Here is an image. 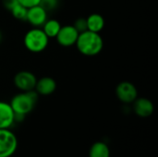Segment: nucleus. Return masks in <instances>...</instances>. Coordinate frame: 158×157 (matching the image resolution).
I'll list each match as a JSON object with an SVG mask.
<instances>
[{
	"label": "nucleus",
	"mask_w": 158,
	"mask_h": 157,
	"mask_svg": "<svg viewBox=\"0 0 158 157\" xmlns=\"http://www.w3.org/2000/svg\"><path fill=\"white\" fill-rule=\"evenodd\" d=\"M42 27L44 32L50 39V38H56L61 28V24L56 19H47Z\"/></svg>",
	"instance_id": "14"
},
{
	"label": "nucleus",
	"mask_w": 158,
	"mask_h": 157,
	"mask_svg": "<svg viewBox=\"0 0 158 157\" xmlns=\"http://www.w3.org/2000/svg\"><path fill=\"white\" fill-rule=\"evenodd\" d=\"M86 20L88 31L100 33V31L105 27V19L102 15L98 13L91 14L90 16H88V18H86Z\"/></svg>",
	"instance_id": "12"
},
{
	"label": "nucleus",
	"mask_w": 158,
	"mask_h": 157,
	"mask_svg": "<svg viewBox=\"0 0 158 157\" xmlns=\"http://www.w3.org/2000/svg\"><path fill=\"white\" fill-rule=\"evenodd\" d=\"M133 104V111L140 118H148L153 115L155 106L151 100L145 97L136 98Z\"/></svg>",
	"instance_id": "9"
},
{
	"label": "nucleus",
	"mask_w": 158,
	"mask_h": 157,
	"mask_svg": "<svg viewBox=\"0 0 158 157\" xmlns=\"http://www.w3.org/2000/svg\"><path fill=\"white\" fill-rule=\"evenodd\" d=\"M14 85L20 91V92H28L34 90L37 79L35 75L30 71L23 70L18 72L14 76Z\"/></svg>",
	"instance_id": "7"
},
{
	"label": "nucleus",
	"mask_w": 158,
	"mask_h": 157,
	"mask_svg": "<svg viewBox=\"0 0 158 157\" xmlns=\"http://www.w3.org/2000/svg\"><path fill=\"white\" fill-rule=\"evenodd\" d=\"M26 49L31 53H41L44 51L49 43V38L41 28L29 30L23 40Z\"/></svg>",
	"instance_id": "3"
},
{
	"label": "nucleus",
	"mask_w": 158,
	"mask_h": 157,
	"mask_svg": "<svg viewBox=\"0 0 158 157\" xmlns=\"http://www.w3.org/2000/svg\"><path fill=\"white\" fill-rule=\"evenodd\" d=\"M18 140L8 129H0V157L11 156L17 150Z\"/></svg>",
	"instance_id": "4"
},
{
	"label": "nucleus",
	"mask_w": 158,
	"mask_h": 157,
	"mask_svg": "<svg viewBox=\"0 0 158 157\" xmlns=\"http://www.w3.org/2000/svg\"><path fill=\"white\" fill-rule=\"evenodd\" d=\"M39 94L35 90L21 92L16 94L10 101V106L15 114L26 116L31 112L37 103Z\"/></svg>",
	"instance_id": "2"
},
{
	"label": "nucleus",
	"mask_w": 158,
	"mask_h": 157,
	"mask_svg": "<svg viewBox=\"0 0 158 157\" xmlns=\"http://www.w3.org/2000/svg\"><path fill=\"white\" fill-rule=\"evenodd\" d=\"M47 11L40 5L29 7L27 10L26 21L34 28H41L47 20Z\"/></svg>",
	"instance_id": "8"
},
{
	"label": "nucleus",
	"mask_w": 158,
	"mask_h": 157,
	"mask_svg": "<svg viewBox=\"0 0 158 157\" xmlns=\"http://www.w3.org/2000/svg\"><path fill=\"white\" fill-rule=\"evenodd\" d=\"M14 122V112L10 104L0 101V129H8Z\"/></svg>",
	"instance_id": "11"
},
{
	"label": "nucleus",
	"mask_w": 158,
	"mask_h": 157,
	"mask_svg": "<svg viewBox=\"0 0 158 157\" xmlns=\"http://www.w3.org/2000/svg\"><path fill=\"white\" fill-rule=\"evenodd\" d=\"M19 4H21L22 6H24L25 7L29 8L34 6H37L40 4L41 0H17Z\"/></svg>",
	"instance_id": "18"
},
{
	"label": "nucleus",
	"mask_w": 158,
	"mask_h": 157,
	"mask_svg": "<svg viewBox=\"0 0 158 157\" xmlns=\"http://www.w3.org/2000/svg\"><path fill=\"white\" fill-rule=\"evenodd\" d=\"M1 39H2V34H1V32H0V43H1Z\"/></svg>",
	"instance_id": "19"
},
{
	"label": "nucleus",
	"mask_w": 158,
	"mask_h": 157,
	"mask_svg": "<svg viewBox=\"0 0 158 157\" xmlns=\"http://www.w3.org/2000/svg\"><path fill=\"white\" fill-rule=\"evenodd\" d=\"M56 89V82L51 77H43L37 80L35 84V92L40 95H50Z\"/></svg>",
	"instance_id": "10"
},
{
	"label": "nucleus",
	"mask_w": 158,
	"mask_h": 157,
	"mask_svg": "<svg viewBox=\"0 0 158 157\" xmlns=\"http://www.w3.org/2000/svg\"><path fill=\"white\" fill-rule=\"evenodd\" d=\"M118 99L124 104H132L138 97V91L135 85L131 81H121L116 88Z\"/></svg>",
	"instance_id": "5"
},
{
	"label": "nucleus",
	"mask_w": 158,
	"mask_h": 157,
	"mask_svg": "<svg viewBox=\"0 0 158 157\" xmlns=\"http://www.w3.org/2000/svg\"><path fill=\"white\" fill-rule=\"evenodd\" d=\"M79 34L80 33L73 25H65L61 26L56 39L59 45L63 47H69L76 44Z\"/></svg>",
	"instance_id": "6"
},
{
	"label": "nucleus",
	"mask_w": 158,
	"mask_h": 157,
	"mask_svg": "<svg viewBox=\"0 0 158 157\" xmlns=\"http://www.w3.org/2000/svg\"><path fill=\"white\" fill-rule=\"evenodd\" d=\"M110 151L106 143L97 142L94 143L89 151V157H109Z\"/></svg>",
	"instance_id": "13"
},
{
	"label": "nucleus",
	"mask_w": 158,
	"mask_h": 157,
	"mask_svg": "<svg viewBox=\"0 0 158 157\" xmlns=\"http://www.w3.org/2000/svg\"><path fill=\"white\" fill-rule=\"evenodd\" d=\"M27 10L28 8L25 7L24 6H22L21 4H19V2L17 4H15L12 8L9 10L10 13L12 14V16L18 19V20H21V21H26V18H27Z\"/></svg>",
	"instance_id": "15"
},
{
	"label": "nucleus",
	"mask_w": 158,
	"mask_h": 157,
	"mask_svg": "<svg viewBox=\"0 0 158 157\" xmlns=\"http://www.w3.org/2000/svg\"><path fill=\"white\" fill-rule=\"evenodd\" d=\"M73 26L78 31L79 33L83 32L85 31H88V28H87V20L84 18H79V19H77L75 20Z\"/></svg>",
	"instance_id": "17"
},
{
	"label": "nucleus",
	"mask_w": 158,
	"mask_h": 157,
	"mask_svg": "<svg viewBox=\"0 0 158 157\" xmlns=\"http://www.w3.org/2000/svg\"><path fill=\"white\" fill-rule=\"evenodd\" d=\"M59 4V0H41L40 1V6L44 8L47 12L55 10Z\"/></svg>",
	"instance_id": "16"
},
{
	"label": "nucleus",
	"mask_w": 158,
	"mask_h": 157,
	"mask_svg": "<svg viewBox=\"0 0 158 157\" xmlns=\"http://www.w3.org/2000/svg\"><path fill=\"white\" fill-rule=\"evenodd\" d=\"M75 45L81 55L94 56L101 53L104 47V41L100 33L85 31L79 34Z\"/></svg>",
	"instance_id": "1"
}]
</instances>
